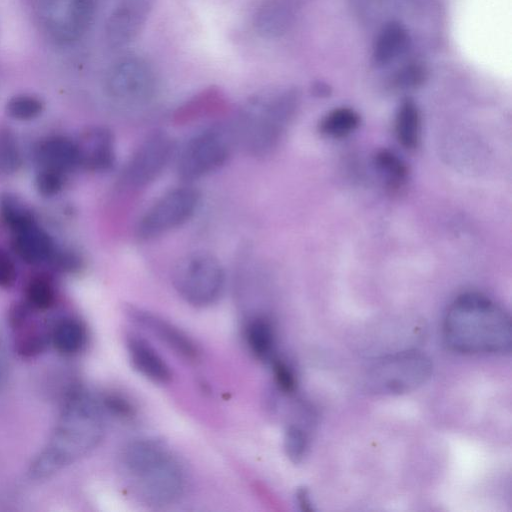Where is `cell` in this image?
I'll use <instances>...</instances> for the list:
<instances>
[{
  "label": "cell",
  "mask_w": 512,
  "mask_h": 512,
  "mask_svg": "<svg viewBox=\"0 0 512 512\" xmlns=\"http://www.w3.org/2000/svg\"><path fill=\"white\" fill-rule=\"evenodd\" d=\"M126 312L135 324L148 331L177 355L191 362L199 360L200 350L197 344L173 323L135 306H128Z\"/></svg>",
  "instance_id": "cell-12"
},
{
  "label": "cell",
  "mask_w": 512,
  "mask_h": 512,
  "mask_svg": "<svg viewBox=\"0 0 512 512\" xmlns=\"http://www.w3.org/2000/svg\"><path fill=\"white\" fill-rule=\"evenodd\" d=\"M100 403L104 412H109L121 419H131L135 415V407L125 396L120 394H107Z\"/></svg>",
  "instance_id": "cell-31"
},
{
  "label": "cell",
  "mask_w": 512,
  "mask_h": 512,
  "mask_svg": "<svg viewBox=\"0 0 512 512\" xmlns=\"http://www.w3.org/2000/svg\"><path fill=\"white\" fill-rule=\"evenodd\" d=\"M271 363L275 383L278 388L285 393L294 392L297 382L291 367L283 360L275 357L271 360Z\"/></svg>",
  "instance_id": "cell-32"
},
{
  "label": "cell",
  "mask_w": 512,
  "mask_h": 512,
  "mask_svg": "<svg viewBox=\"0 0 512 512\" xmlns=\"http://www.w3.org/2000/svg\"><path fill=\"white\" fill-rule=\"evenodd\" d=\"M106 85L111 96L127 103L149 100L156 88L150 65L141 58L128 57L115 63L108 72Z\"/></svg>",
  "instance_id": "cell-11"
},
{
  "label": "cell",
  "mask_w": 512,
  "mask_h": 512,
  "mask_svg": "<svg viewBox=\"0 0 512 512\" xmlns=\"http://www.w3.org/2000/svg\"><path fill=\"white\" fill-rule=\"evenodd\" d=\"M50 260H52L59 268L69 271L78 269L80 265V259L75 254L64 252L57 253L56 250Z\"/></svg>",
  "instance_id": "cell-35"
},
{
  "label": "cell",
  "mask_w": 512,
  "mask_h": 512,
  "mask_svg": "<svg viewBox=\"0 0 512 512\" xmlns=\"http://www.w3.org/2000/svg\"><path fill=\"white\" fill-rule=\"evenodd\" d=\"M126 348L132 366L148 380L166 384L172 378V372L165 359L143 337L129 334Z\"/></svg>",
  "instance_id": "cell-14"
},
{
  "label": "cell",
  "mask_w": 512,
  "mask_h": 512,
  "mask_svg": "<svg viewBox=\"0 0 512 512\" xmlns=\"http://www.w3.org/2000/svg\"><path fill=\"white\" fill-rule=\"evenodd\" d=\"M25 303L34 311L50 309L56 301V292L52 282L45 276L33 277L25 290Z\"/></svg>",
  "instance_id": "cell-26"
},
{
  "label": "cell",
  "mask_w": 512,
  "mask_h": 512,
  "mask_svg": "<svg viewBox=\"0 0 512 512\" xmlns=\"http://www.w3.org/2000/svg\"><path fill=\"white\" fill-rule=\"evenodd\" d=\"M97 0H35V14L43 33L57 44H70L89 29Z\"/></svg>",
  "instance_id": "cell-5"
},
{
  "label": "cell",
  "mask_w": 512,
  "mask_h": 512,
  "mask_svg": "<svg viewBox=\"0 0 512 512\" xmlns=\"http://www.w3.org/2000/svg\"><path fill=\"white\" fill-rule=\"evenodd\" d=\"M5 368H6L5 357H4L3 349H2V346L0 343V384L2 383V381L5 377Z\"/></svg>",
  "instance_id": "cell-37"
},
{
  "label": "cell",
  "mask_w": 512,
  "mask_h": 512,
  "mask_svg": "<svg viewBox=\"0 0 512 512\" xmlns=\"http://www.w3.org/2000/svg\"><path fill=\"white\" fill-rule=\"evenodd\" d=\"M245 340L252 354L260 360H272L276 343L271 321L264 316L252 318L245 329Z\"/></svg>",
  "instance_id": "cell-22"
},
{
  "label": "cell",
  "mask_w": 512,
  "mask_h": 512,
  "mask_svg": "<svg viewBox=\"0 0 512 512\" xmlns=\"http://www.w3.org/2000/svg\"><path fill=\"white\" fill-rule=\"evenodd\" d=\"M394 128L396 138L403 148L414 150L418 147L421 138V115L412 99H405L399 105Z\"/></svg>",
  "instance_id": "cell-21"
},
{
  "label": "cell",
  "mask_w": 512,
  "mask_h": 512,
  "mask_svg": "<svg viewBox=\"0 0 512 512\" xmlns=\"http://www.w3.org/2000/svg\"><path fill=\"white\" fill-rule=\"evenodd\" d=\"M22 157L14 134L6 128L0 129V171L10 174L17 172Z\"/></svg>",
  "instance_id": "cell-27"
},
{
  "label": "cell",
  "mask_w": 512,
  "mask_h": 512,
  "mask_svg": "<svg viewBox=\"0 0 512 512\" xmlns=\"http://www.w3.org/2000/svg\"><path fill=\"white\" fill-rule=\"evenodd\" d=\"M36 158L42 167L63 173L80 166L77 143L63 136H52L41 141L36 147Z\"/></svg>",
  "instance_id": "cell-15"
},
{
  "label": "cell",
  "mask_w": 512,
  "mask_h": 512,
  "mask_svg": "<svg viewBox=\"0 0 512 512\" xmlns=\"http://www.w3.org/2000/svg\"><path fill=\"white\" fill-rule=\"evenodd\" d=\"M374 164L388 189L397 190L405 184L409 174L408 167L395 152L379 150L374 156Z\"/></svg>",
  "instance_id": "cell-24"
},
{
  "label": "cell",
  "mask_w": 512,
  "mask_h": 512,
  "mask_svg": "<svg viewBox=\"0 0 512 512\" xmlns=\"http://www.w3.org/2000/svg\"><path fill=\"white\" fill-rule=\"evenodd\" d=\"M143 11L138 4L128 3L117 8L107 23V40L112 47L130 43L140 29Z\"/></svg>",
  "instance_id": "cell-18"
},
{
  "label": "cell",
  "mask_w": 512,
  "mask_h": 512,
  "mask_svg": "<svg viewBox=\"0 0 512 512\" xmlns=\"http://www.w3.org/2000/svg\"><path fill=\"white\" fill-rule=\"evenodd\" d=\"M292 16L287 0H265L255 13L254 26L263 37H277L288 29Z\"/></svg>",
  "instance_id": "cell-19"
},
{
  "label": "cell",
  "mask_w": 512,
  "mask_h": 512,
  "mask_svg": "<svg viewBox=\"0 0 512 512\" xmlns=\"http://www.w3.org/2000/svg\"><path fill=\"white\" fill-rule=\"evenodd\" d=\"M432 363L417 350H408L385 356L368 370L367 385L379 394L398 395L413 391L430 377Z\"/></svg>",
  "instance_id": "cell-4"
},
{
  "label": "cell",
  "mask_w": 512,
  "mask_h": 512,
  "mask_svg": "<svg viewBox=\"0 0 512 512\" xmlns=\"http://www.w3.org/2000/svg\"><path fill=\"white\" fill-rule=\"evenodd\" d=\"M308 448V438L300 427L290 425L284 435V449L287 457L293 463H299L304 458Z\"/></svg>",
  "instance_id": "cell-29"
},
{
  "label": "cell",
  "mask_w": 512,
  "mask_h": 512,
  "mask_svg": "<svg viewBox=\"0 0 512 512\" xmlns=\"http://www.w3.org/2000/svg\"><path fill=\"white\" fill-rule=\"evenodd\" d=\"M50 344L65 356L81 352L88 340L84 323L76 317L65 316L56 320L49 331Z\"/></svg>",
  "instance_id": "cell-17"
},
{
  "label": "cell",
  "mask_w": 512,
  "mask_h": 512,
  "mask_svg": "<svg viewBox=\"0 0 512 512\" xmlns=\"http://www.w3.org/2000/svg\"><path fill=\"white\" fill-rule=\"evenodd\" d=\"M298 102L297 92L287 90L269 98L257 97L248 103L242 115V136L251 154L264 156L276 148Z\"/></svg>",
  "instance_id": "cell-3"
},
{
  "label": "cell",
  "mask_w": 512,
  "mask_h": 512,
  "mask_svg": "<svg viewBox=\"0 0 512 512\" xmlns=\"http://www.w3.org/2000/svg\"><path fill=\"white\" fill-rule=\"evenodd\" d=\"M174 284L189 304L205 307L215 303L225 287V272L212 255L195 254L177 267Z\"/></svg>",
  "instance_id": "cell-7"
},
{
  "label": "cell",
  "mask_w": 512,
  "mask_h": 512,
  "mask_svg": "<svg viewBox=\"0 0 512 512\" xmlns=\"http://www.w3.org/2000/svg\"><path fill=\"white\" fill-rule=\"evenodd\" d=\"M64 185V173L43 167L35 177V187L43 196L56 195Z\"/></svg>",
  "instance_id": "cell-30"
},
{
  "label": "cell",
  "mask_w": 512,
  "mask_h": 512,
  "mask_svg": "<svg viewBox=\"0 0 512 512\" xmlns=\"http://www.w3.org/2000/svg\"><path fill=\"white\" fill-rule=\"evenodd\" d=\"M43 110V104L35 96L17 95L12 97L6 105L10 117L16 120H31L38 117Z\"/></svg>",
  "instance_id": "cell-28"
},
{
  "label": "cell",
  "mask_w": 512,
  "mask_h": 512,
  "mask_svg": "<svg viewBox=\"0 0 512 512\" xmlns=\"http://www.w3.org/2000/svg\"><path fill=\"white\" fill-rule=\"evenodd\" d=\"M199 199L198 191L189 186L168 191L141 217L137 226L138 236L151 239L181 226L195 213Z\"/></svg>",
  "instance_id": "cell-9"
},
{
  "label": "cell",
  "mask_w": 512,
  "mask_h": 512,
  "mask_svg": "<svg viewBox=\"0 0 512 512\" xmlns=\"http://www.w3.org/2000/svg\"><path fill=\"white\" fill-rule=\"evenodd\" d=\"M173 140L163 131L148 135L126 164L122 181L129 188H141L153 182L164 170L173 153Z\"/></svg>",
  "instance_id": "cell-10"
},
{
  "label": "cell",
  "mask_w": 512,
  "mask_h": 512,
  "mask_svg": "<svg viewBox=\"0 0 512 512\" xmlns=\"http://www.w3.org/2000/svg\"><path fill=\"white\" fill-rule=\"evenodd\" d=\"M298 505L303 511H312V503L310 500L309 492L306 488H300L296 494Z\"/></svg>",
  "instance_id": "cell-36"
},
{
  "label": "cell",
  "mask_w": 512,
  "mask_h": 512,
  "mask_svg": "<svg viewBox=\"0 0 512 512\" xmlns=\"http://www.w3.org/2000/svg\"><path fill=\"white\" fill-rule=\"evenodd\" d=\"M129 478L140 500L151 506L174 503L187 483L184 465L169 449Z\"/></svg>",
  "instance_id": "cell-6"
},
{
  "label": "cell",
  "mask_w": 512,
  "mask_h": 512,
  "mask_svg": "<svg viewBox=\"0 0 512 512\" xmlns=\"http://www.w3.org/2000/svg\"><path fill=\"white\" fill-rule=\"evenodd\" d=\"M80 166L101 172L109 170L115 161L114 138L109 130L94 127L84 132L76 142Z\"/></svg>",
  "instance_id": "cell-13"
},
{
  "label": "cell",
  "mask_w": 512,
  "mask_h": 512,
  "mask_svg": "<svg viewBox=\"0 0 512 512\" xmlns=\"http://www.w3.org/2000/svg\"><path fill=\"white\" fill-rule=\"evenodd\" d=\"M360 124L356 111L348 107H339L329 111L319 123L322 135L339 139L350 135Z\"/></svg>",
  "instance_id": "cell-23"
},
{
  "label": "cell",
  "mask_w": 512,
  "mask_h": 512,
  "mask_svg": "<svg viewBox=\"0 0 512 512\" xmlns=\"http://www.w3.org/2000/svg\"><path fill=\"white\" fill-rule=\"evenodd\" d=\"M0 217L14 232L35 223L33 214L27 205L11 193L0 195Z\"/></svg>",
  "instance_id": "cell-25"
},
{
  "label": "cell",
  "mask_w": 512,
  "mask_h": 512,
  "mask_svg": "<svg viewBox=\"0 0 512 512\" xmlns=\"http://www.w3.org/2000/svg\"><path fill=\"white\" fill-rule=\"evenodd\" d=\"M407 30L398 22L387 23L378 34L373 48L374 63L386 65L399 57L407 48Z\"/></svg>",
  "instance_id": "cell-20"
},
{
  "label": "cell",
  "mask_w": 512,
  "mask_h": 512,
  "mask_svg": "<svg viewBox=\"0 0 512 512\" xmlns=\"http://www.w3.org/2000/svg\"><path fill=\"white\" fill-rule=\"evenodd\" d=\"M443 338L461 354H506L511 350V321L495 301L479 293H465L448 306Z\"/></svg>",
  "instance_id": "cell-2"
},
{
  "label": "cell",
  "mask_w": 512,
  "mask_h": 512,
  "mask_svg": "<svg viewBox=\"0 0 512 512\" xmlns=\"http://www.w3.org/2000/svg\"><path fill=\"white\" fill-rule=\"evenodd\" d=\"M104 432V410L100 401L86 392L73 393L48 442L32 462L30 476L44 479L59 472L93 450Z\"/></svg>",
  "instance_id": "cell-1"
},
{
  "label": "cell",
  "mask_w": 512,
  "mask_h": 512,
  "mask_svg": "<svg viewBox=\"0 0 512 512\" xmlns=\"http://www.w3.org/2000/svg\"><path fill=\"white\" fill-rule=\"evenodd\" d=\"M425 79V70L419 65H410L399 72L396 85L403 89L420 85Z\"/></svg>",
  "instance_id": "cell-33"
},
{
  "label": "cell",
  "mask_w": 512,
  "mask_h": 512,
  "mask_svg": "<svg viewBox=\"0 0 512 512\" xmlns=\"http://www.w3.org/2000/svg\"><path fill=\"white\" fill-rule=\"evenodd\" d=\"M231 152V138L220 127L197 133L183 147L177 162L178 176L185 181L200 179L225 164Z\"/></svg>",
  "instance_id": "cell-8"
},
{
  "label": "cell",
  "mask_w": 512,
  "mask_h": 512,
  "mask_svg": "<svg viewBox=\"0 0 512 512\" xmlns=\"http://www.w3.org/2000/svg\"><path fill=\"white\" fill-rule=\"evenodd\" d=\"M13 249L28 264H40L55 252L51 237L35 223L14 232Z\"/></svg>",
  "instance_id": "cell-16"
},
{
  "label": "cell",
  "mask_w": 512,
  "mask_h": 512,
  "mask_svg": "<svg viewBox=\"0 0 512 512\" xmlns=\"http://www.w3.org/2000/svg\"><path fill=\"white\" fill-rule=\"evenodd\" d=\"M17 272L12 259L0 249V287L8 288L16 280Z\"/></svg>",
  "instance_id": "cell-34"
}]
</instances>
